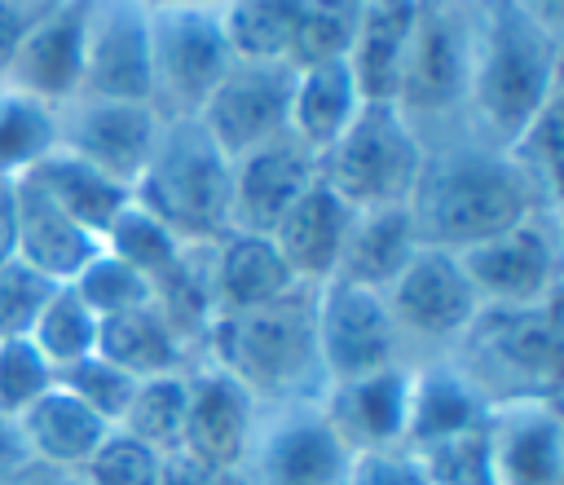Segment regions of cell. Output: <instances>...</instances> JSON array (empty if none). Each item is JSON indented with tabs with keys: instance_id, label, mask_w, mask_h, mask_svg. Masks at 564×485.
<instances>
[{
	"instance_id": "9a60e30c",
	"label": "cell",
	"mask_w": 564,
	"mask_h": 485,
	"mask_svg": "<svg viewBox=\"0 0 564 485\" xmlns=\"http://www.w3.org/2000/svg\"><path fill=\"white\" fill-rule=\"evenodd\" d=\"M256 410L260 401L220 366L203 362L189 366V401H185V428H181V454L242 476L251 450H256Z\"/></svg>"
},
{
	"instance_id": "d6986e66",
	"label": "cell",
	"mask_w": 564,
	"mask_h": 485,
	"mask_svg": "<svg viewBox=\"0 0 564 485\" xmlns=\"http://www.w3.org/2000/svg\"><path fill=\"white\" fill-rule=\"evenodd\" d=\"M405 406H410V366H383L361 379L326 384L317 397L322 419L344 441L348 454L405 445Z\"/></svg>"
},
{
	"instance_id": "277c9868",
	"label": "cell",
	"mask_w": 564,
	"mask_h": 485,
	"mask_svg": "<svg viewBox=\"0 0 564 485\" xmlns=\"http://www.w3.org/2000/svg\"><path fill=\"white\" fill-rule=\"evenodd\" d=\"M132 203L163 220L185 247H216L229 234V159L198 119H163Z\"/></svg>"
},
{
	"instance_id": "ee69618b",
	"label": "cell",
	"mask_w": 564,
	"mask_h": 485,
	"mask_svg": "<svg viewBox=\"0 0 564 485\" xmlns=\"http://www.w3.org/2000/svg\"><path fill=\"white\" fill-rule=\"evenodd\" d=\"M348 485H432V481H427L423 463L414 459V450L392 445V450H366V454H352Z\"/></svg>"
},
{
	"instance_id": "d6a6232c",
	"label": "cell",
	"mask_w": 564,
	"mask_h": 485,
	"mask_svg": "<svg viewBox=\"0 0 564 485\" xmlns=\"http://www.w3.org/2000/svg\"><path fill=\"white\" fill-rule=\"evenodd\" d=\"M53 150H57V110L0 84V176L18 181Z\"/></svg>"
},
{
	"instance_id": "e575fe53",
	"label": "cell",
	"mask_w": 564,
	"mask_h": 485,
	"mask_svg": "<svg viewBox=\"0 0 564 485\" xmlns=\"http://www.w3.org/2000/svg\"><path fill=\"white\" fill-rule=\"evenodd\" d=\"M101 247H106L115 260H123L128 269H137V273L150 282V291H154V282L176 265V256H181L185 242H181L163 220H154L145 207L128 203V207L110 220Z\"/></svg>"
},
{
	"instance_id": "83f0119b",
	"label": "cell",
	"mask_w": 564,
	"mask_h": 485,
	"mask_svg": "<svg viewBox=\"0 0 564 485\" xmlns=\"http://www.w3.org/2000/svg\"><path fill=\"white\" fill-rule=\"evenodd\" d=\"M26 181H35L62 212H70V216H75L88 234H97V238H106L110 220L132 203V190H128L123 181H115V176H106L101 168L75 159L70 150L44 154V159L26 172Z\"/></svg>"
},
{
	"instance_id": "836d02e7",
	"label": "cell",
	"mask_w": 564,
	"mask_h": 485,
	"mask_svg": "<svg viewBox=\"0 0 564 485\" xmlns=\"http://www.w3.org/2000/svg\"><path fill=\"white\" fill-rule=\"evenodd\" d=\"M97 331H101L97 313L75 295L70 282H62V287L48 295V304L40 309V317H35V326H31L26 340L48 357L53 370H62V366H70V362L97 353Z\"/></svg>"
},
{
	"instance_id": "7402d4cb",
	"label": "cell",
	"mask_w": 564,
	"mask_h": 485,
	"mask_svg": "<svg viewBox=\"0 0 564 485\" xmlns=\"http://www.w3.org/2000/svg\"><path fill=\"white\" fill-rule=\"evenodd\" d=\"M13 225H18V260L44 273L48 282H70L101 251V238L88 234L26 176L13 181Z\"/></svg>"
},
{
	"instance_id": "4fadbf2b",
	"label": "cell",
	"mask_w": 564,
	"mask_h": 485,
	"mask_svg": "<svg viewBox=\"0 0 564 485\" xmlns=\"http://www.w3.org/2000/svg\"><path fill=\"white\" fill-rule=\"evenodd\" d=\"M159 110L150 101H110V97H75L57 106V150L101 168L128 190L145 172L159 141Z\"/></svg>"
},
{
	"instance_id": "74e56055",
	"label": "cell",
	"mask_w": 564,
	"mask_h": 485,
	"mask_svg": "<svg viewBox=\"0 0 564 485\" xmlns=\"http://www.w3.org/2000/svg\"><path fill=\"white\" fill-rule=\"evenodd\" d=\"M57 384L70 397H79L106 428H119V419H123V410H128V401H132V392H137L141 379H132L128 370H119L101 353H88V357L62 366L57 370Z\"/></svg>"
},
{
	"instance_id": "ab89813d",
	"label": "cell",
	"mask_w": 564,
	"mask_h": 485,
	"mask_svg": "<svg viewBox=\"0 0 564 485\" xmlns=\"http://www.w3.org/2000/svg\"><path fill=\"white\" fill-rule=\"evenodd\" d=\"M53 384H57V370L48 366V357L26 335L22 340H0V414L18 419Z\"/></svg>"
},
{
	"instance_id": "52a82bcc",
	"label": "cell",
	"mask_w": 564,
	"mask_h": 485,
	"mask_svg": "<svg viewBox=\"0 0 564 485\" xmlns=\"http://www.w3.org/2000/svg\"><path fill=\"white\" fill-rule=\"evenodd\" d=\"M480 0H414L410 44L392 106L419 128L423 119L467 106Z\"/></svg>"
},
{
	"instance_id": "60d3db41",
	"label": "cell",
	"mask_w": 564,
	"mask_h": 485,
	"mask_svg": "<svg viewBox=\"0 0 564 485\" xmlns=\"http://www.w3.org/2000/svg\"><path fill=\"white\" fill-rule=\"evenodd\" d=\"M159 463H163V454H154L137 436L110 428L106 441L79 467V476H84V485H154L159 481Z\"/></svg>"
},
{
	"instance_id": "f6af8a7d",
	"label": "cell",
	"mask_w": 564,
	"mask_h": 485,
	"mask_svg": "<svg viewBox=\"0 0 564 485\" xmlns=\"http://www.w3.org/2000/svg\"><path fill=\"white\" fill-rule=\"evenodd\" d=\"M154 485H242V476H229V472H216L189 454H163L159 463V481Z\"/></svg>"
},
{
	"instance_id": "e0dca14e",
	"label": "cell",
	"mask_w": 564,
	"mask_h": 485,
	"mask_svg": "<svg viewBox=\"0 0 564 485\" xmlns=\"http://www.w3.org/2000/svg\"><path fill=\"white\" fill-rule=\"evenodd\" d=\"M317 181V154L291 132L229 163V234H273L295 198Z\"/></svg>"
},
{
	"instance_id": "ffe728a7",
	"label": "cell",
	"mask_w": 564,
	"mask_h": 485,
	"mask_svg": "<svg viewBox=\"0 0 564 485\" xmlns=\"http://www.w3.org/2000/svg\"><path fill=\"white\" fill-rule=\"evenodd\" d=\"M247 463L256 472V485H348L352 454L313 406L286 414L264 436H256Z\"/></svg>"
},
{
	"instance_id": "7dc6e473",
	"label": "cell",
	"mask_w": 564,
	"mask_h": 485,
	"mask_svg": "<svg viewBox=\"0 0 564 485\" xmlns=\"http://www.w3.org/2000/svg\"><path fill=\"white\" fill-rule=\"evenodd\" d=\"M31 463V450H26V436L18 428V419L0 414V485H13V476Z\"/></svg>"
},
{
	"instance_id": "d4e9b609",
	"label": "cell",
	"mask_w": 564,
	"mask_h": 485,
	"mask_svg": "<svg viewBox=\"0 0 564 485\" xmlns=\"http://www.w3.org/2000/svg\"><path fill=\"white\" fill-rule=\"evenodd\" d=\"M485 414H489L485 397H480L449 362L410 370L405 450H423V445H436V441H445V436L471 432V428L485 423Z\"/></svg>"
},
{
	"instance_id": "7a4b0ae2",
	"label": "cell",
	"mask_w": 564,
	"mask_h": 485,
	"mask_svg": "<svg viewBox=\"0 0 564 485\" xmlns=\"http://www.w3.org/2000/svg\"><path fill=\"white\" fill-rule=\"evenodd\" d=\"M560 93V31L542 26L520 0H480L467 106L494 150H507Z\"/></svg>"
},
{
	"instance_id": "603a6c76",
	"label": "cell",
	"mask_w": 564,
	"mask_h": 485,
	"mask_svg": "<svg viewBox=\"0 0 564 485\" xmlns=\"http://www.w3.org/2000/svg\"><path fill=\"white\" fill-rule=\"evenodd\" d=\"M212 282H216V309L220 313L264 309L282 295L300 291L295 273L286 269V260L278 256L269 234H225L212 247Z\"/></svg>"
},
{
	"instance_id": "9c48e42d",
	"label": "cell",
	"mask_w": 564,
	"mask_h": 485,
	"mask_svg": "<svg viewBox=\"0 0 564 485\" xmlns=\"http://www.w3.org/2000/svg\"><path fill=\"white\" fill-rule=\"evenodd\" d=\"M480 309H533L560 291V242L551 212H533L511 229L458 256Z\"/></svg>"
},
{
	"instance_id": "b9f144b4",
	"label": "cell",
	"mask_w": 564,
	"mask_h": 485,
	"mask_svg": "<svg viewBox=\"0 0 564 485\" xmlns=\"http://www.w3.org/2000/svg\"><path fill=\"white\" fill-rule=\"evenodd\" d=\"M414 459L423 463L432 485H489V441H485V423L458 436H445L436 445L414 450Z\"/></svg>"
},
{
	"instance_id": "f907efd6",
	"label": "cell",
	"mask_w": 564,
	"mask_h": 485,
	"mask_svg": "<svg viewBox=\"0 0 564 485\" xmlns=\"http://www.w3.org/2000/svg\"><path fill=\"white\" fill-rule=\"evenodd\" d=\"M145 4H220V0H145Z\"/></svg>"
},
{
	"instance_id": "2e32d148",
	"label": "cell",
	"mask_w": 564,
	"mask_h": 485,
	"mask_svg": "<svg viewBox=\"0 0 564 485\" xmlns=\"http://www.w3.org/2000/svg\"><path fill=\"white\" fill-rule=\"evenodd\" d=\"M93 0H57L48 4L22 35L4 88L26 93L44 106H66L79 97V75H84V31H88Z\"/></svg>"
},
{
	"instance_id": "44dd1931",
	"label": "cell",
	"mask_w": 564,
	"mask_h": 485,
	"mask_svg": "<svg viewBox=\"0 0 564 485\" xmlns=\"http://www.w3.org/2000/svg\"><path fill=\"white\" fill-rule=\"evenodd\" d=\"M348 225H352V207L317 176L295 198V207L278 220V229L269 238H273L278 256L286 260V269L295 273V282L308 287V291H317L339 269V251H344Z\"/></svg>"
},
{
	"instance_id": "8992f818",
	"label": "cell",
	"mask_w": 564,
	"mask_h": 485,
	"mask_svg": "<svg viewBox=\"0 0 564 485\" xmlns=\"http://www.w3.org/2000/svg\"><path fill=\"white\" fill-rule=\"evenodd\" d=\"M423 137L392 101H361L352 123L317 154V176L352 207H405L423 172Z\"/></svg>"
},
{
	"instance_id": "681fc988",
	"label": "cell",
	"mask_w": 564,
	"mask_h": 485,
	"mask_svg": "<svg viewBox=\"0 0 564 485\" xmlns=\"http://www.w3.org/2000/svg\"><path fill=\"white\" fill-rule=\"evenodd\" d=\"M18 256V225H13V181L0 176V265Z\"/></svg>"
},
{
	"instance_id": "ba28073f",
	"label": "cell",
	"mask_w": 564,
	"mask_h": 485,
	"mask_svg": "<svg viewBox=\"0 0 564 485\" xmlns=\"http://www.w3.org/2000/svg\"><path fill=\"white\" fill-rule=\"evenodd\" d=\"M150 66L159 119H198L212 88L234 66L220 4H150Z\"/></svg>"
},
{
	"instance_id": "ac0fdd59",
	"label": "cell",
	"mask_w": 564,
	"mask_h": 485,
	"mask_svg": "<svg viewBox=\"0 0 564 485\" xmlns=\"http://www.w3.org/2000/svg\"><path fill=\"white\" fill-rule=\"evenodd\" d=\"M489 485H564V428L555 401L489 406Z\"/></svg>"
},
{
	"instance_id": "8fae6325",
	"label": "cell",
	"mask_w": 564,
	"mask_h": 485,
	"mask_svg": "<svg viewBox=\"0 0 564 485\" xmlns=\"http://www.w3.org/2000/svg\"><path fill=\"white\" fill-rule=\"evenodd\" d=\"M291 93H295L291 62H234L203 101L198 123L216 141V150L234 163L238 154L291 132Z\"/></svg>"
},
{
	"instance_id": "1f68e13d",
	"label": "cell",
	"mask_w": 564,
	"mask_h": 485,
	"mask_svg": "<svg viewBox=\"0 0 564 485\" xmlns=\"http://www.w3.org/2000/svg\"><path fill=\"white\" fill-rule=\"evenodd\" d=\"M185 401H189V370L150 375L137 384V392L119 419V432L137 436L154 454H176L181 428H185Z\"/></svg>"
},
{
	"instance_id": "c3c4849f",
	"label": "cell",
	"mask_w": 564,
	"mask_h": 485,
	"mask_svg": "<svg viewBox=\"0 0 564 485\" xmlns=\"http://www.w3.org/2000/svg\"><path fill=\"white\" fill-rule=\"evenodd\" d=\"M13 485H84V476H79L75 467H53V463L31 459V463L13 476Z\"/></svg>"
},
{
	"instance_id": "816d5d0a",
	"label": "cell",
	"mask_w": 564,
	"mask_h": 485,
	"mask_svg": "<svg viewBox=\"0 0 564 485\" xmlns=\"http://www.w3.org/2000/svg\"><path fill=\"white\" fill-rule=\"evenodd\" d=\"M361 4H370V0H361Z\"/></svg>"
},
{
	"instance_id": "3957f363",
	"label": "cell",
	"mask_w": 564,
	"mask_h": 485,
	"mask_svg": "<svg viewBox=\"0 0 564 485\" xmlns=\"http://www.w3.org/2000/svg\"><path fill=\"white\" fill-rule=\"evenodd\" d=\"M203 348L212 353V366L229 370L256 401L295 406V401H317L326 392L308 287L264 309L220 313Z\"/></svg>"
},
{
	"instance_id": "f1b7e54d",
	"label": "cell",
	"mask_w": 564,
	"mask_h": 485,
	"mask_svg": "<svg viewBox=\"0 0 564 485\" xmlns=\"http://www.w3.org/2000/svg\"><path fill=\"white\" fill-rule=\"evenodd\" d=\"M361 101L366 97L357 93V79L348 71V62L304 66V71H295V93H291V137L304 150L322 154L352 123Z\"/></svg>"
},
{
	"instance_id": "f35d334b",
	"label": "cell",
	"mask_w": 564,
	"mask_h": 485,
	"mask_svg": "<svg viewBox=\"0 0 564 485\" xmlns=\"http://www.w3.org/2000/svg\"><path fill=\"white\" fill-rule=\"evenodd\" d=\"M507 159L524 172L538 198L551 207L560 194V93L538 110V119L507 146Z\"/></svg>"
},
{
	"instance_id": "cb8c5ba5",
	"label": "cell",
	"mask_w": 564,
	"mask_h": 485,
	"mask_svg": "<svg viewBox=\"0 0 564 485\" xmlns=\"http://www.w3.org/2000/svg\"><path fill=\"white\" fill-rule=\"evenodd\" d=\"M419 251V234L410 220V207H370V212H352L344 251H339V269L330 282H352L366 291H388V282L410 265V256Z\"/></svg>"
},
{
	"instance_id": "30bf717a",
	"label": "cell",
	"mask_w": 564,
	"mask_h": 485,
	"mask_svg": "<svg viewBox=\"0 0 564 485\" xmlns=\"http://www.w3.org/2000/svg\"><path fill=\"white\" fill-rule=\"evenodd\" d=\"M383 304L401 344L414 340L432 348H454L480 313V300L463 273V260L441 247H419L410 265L388 282Z\"/></svg>"
},
{
	"instance_id": "f5cc1de1",
	"label": "cell",
	"mask_w": 564,
	"mask_h": 485,
	"mask_svg": "<svg viewBox=\"0 0 564 485\" xmlns=\"http://www.w3.org/2000/svg\"><path fill=\"white\" fill-rule=\"evenodd\" d=\"M242 485H247V481H242Z\"/></svg>"
},
{
	"instance_id": "7bdbcfd3",
	"label": "cell",
	"mask_w": 564,
	"mask_h": 485,
	"mask_svg": "<svg viewBox=\"0 0 564 485\" xmlns=\"http://www.w3.org/2000/svg\"><path fill=\"white\" fill-rule=\"evenodd\" d=\"M62 282H48L44 273H35L31 265H22L18 256L9 265H0V340H22L31 335L40 309L48 304V295Z\"/></svg>"
},
{
	"instance_id": "5bb4252c",
	"label": "cell",
	"mask_w": 564,
	"mask_h": 485,
	"mask_svg": "<svg viewBox=\"0 0 564 485\" xmlns=\"http://www.w3.org/2000/svg\"><path fill=\"white\" fill-rule=\"evenodd\" d=\"M79 97L150 101V4L145 0H93L84 31V75Z\"/></svg>"
},
{
	"instance_id": "6da1fadb",
	"label": "cell",
	"mask_w": 564,
	"mask_h": 485,
	"mask_svg": "<svg viewBox=\"0 0 564 485\" xmlns=\"http://www.w3.org/2000/svg\"><path fill=\"white\" fill-rule=\"evenodd\" d=\"M410 220L419 247L471 251L476 242L511 229L533 212H551L524 172L494 146H458L445 154H427L419 185L410 194Z\"/></svg>"
},
{
	"instance_id": "d590c367",
	"label": "cell",
	"mask_w": 564,
	"mask_h": 485,
	"mask_svg": "<svg viewBox=\"0 0 564 485\" xmlns=\"http://www.w3.org/2000/svg\"><path fill=\"white\" fill-rule=\"evenodd\" d=\"M361 22V0H304L295 35H291V66H322V62H344L352 48Z\"/></svg>"
},
{
	"instance_id": "5b68a950",
	"label": "cell",
	"mask_w": 564,
	"mask_h": 485,
	"mask_svg": "<svg viewBox=\"0 0 564 485\" xmlns=\"http://www.w3.org/2000/svg\"><path fill=\"white\" fill-rule=\"evenodd\" d=\"M449 366L485 397V406L555 401L560 322L555 300L533 309H480L454 344Z\"/></svg>"
},
{
	"instance_id": "7c38bea8",
	"label": "cell",
	"mask_w": 564,
	"mask_h": 485,
	"mask_svg": "<svg viewBox=\"0 0 564 485\" xmlns=\"http://www.w3.org/2000/svg\"><path fill=\"white\" fill-rule=\"evenodd\" d=\"M313 331L326 384L361 379L401 362V335L379 291L352 282H326L313 291Z\"/></svg>"
},
{
	"instance_id": "4dcf8cb0",
	"label": "cell",
	"mask_w": 564,
	"mask_h": 485,
	"mask_svg": "<svg viewBox=\"0 0 564 485\" xmlns=\"http://www.w3.org/2000/svg\"><path fill=\"white\" fill-rule=\"evenodd\" d=\"M304 0H220V26L234 62H286Z\"/></svg>"
},
{
	"instance_id": "4316f807",
	"label": "cell",
	"mask_w": 564,
	"mask_h": 485,
	"mask_svg": "<svg viewBox=\"0 0 564 485\" xmlns=\"http://www.w3.org/2000/svg\"><path fill=\"white\" fill-rule=\"evenodd\" d=\"M18 428L26 436V450L31 459L40 463H53V467H84L88 454L106 441V423L79 401L70 397L62 384H53L44 397H35L22 414H18Z\"/></svg>"
},
{
	"instance_id": "8d00e7d4",
	"label": "cell",
	"mask_w": 564,
	"mask_h": 485,
	"mask_svg": "<svg viewBox=\"0 0 564 485\" xmlns=\"http://www.w3.org/2000/svg\"><path fill=\"white\" fill-rule=\"evenodd\" d=\"M70 287H75V295L97 313V322H106V317H119V313H128V309H141V304H150L154 300V291H150V282L137 273V269H128L123 260H115L106 247L70 278Z\"/></svg>"
},
{
	"instance_id": "f546056e",
	"label": "cell",
	"mask_w": 564,
	"mask_h": 485,
	"mask_svg": "<svg viewBox=\"0 0 564 485\" xmlns=\"http://www.w3.org/2000/svg\"><path fill=\"white\" fill-rule=\"evenodd\" d=\"M97 353L106 362H115L119 370H128L132 379L189 370V348L163 322V313L154 309V300L141 304V309H128L119 317H106L101 331H97Z\"/></svg>"
},
{
	"instance_id": "bcb514c9",
	"label": "cell",
	"mask_w": 564,
	"mask_h": 485,
	"mask_svg": "<svg viewBox=\"0 0 564 485\" xmlns=\"http://www.w3.org/2000/svg\"><path fill=\"white\" fill-rule=\"evenodd\" d=\"M40 13H44V9H40ZM40 13H26L18 0H0V79H4V71H9V62H13V53H18L22 35H26V26H31Z\"/></svg>"
},
{
	"instance_id": "484cf974",
	"label": "cell",
	"mask_w": 564,
	"mask_h": 485,
	"mask_svg": "<svg viewBox=\"0 0 564 485\" xmlns=\"http://www.w3.org/2000/svg\"><path fill=\"white\" fill-rule=\"evenodd\" d=\"M410 22H414V0H370L361 4V22L348 48V71L357 79V93L366 101H392L405 44H410Z\"/></svg>"
}]
</instances>
